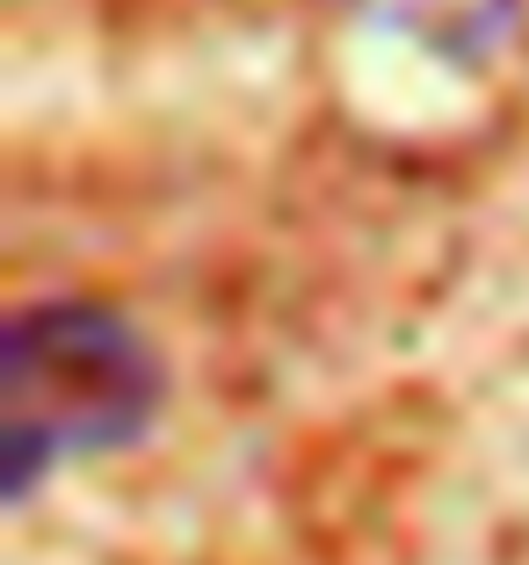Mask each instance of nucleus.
Returning <instances> with one entry per match:
<instances>
[{"label":"nucleus","instance_id":"f03ea898","mask_svg":"<svg viewBox=\"0 0 529 565\" xmlns=\"http://www.w3.org/2000/svg\"><path fill=\"white\" fill-rule=\"evenodd\" d=\"M370 15H378V30H406L435 58L472 73V66H486V58L508 51L522 0H370Z\"/></svg>","mask_w":529,"mask_h":565},{"label":"nucleus","instance_id":"f257e3e1","mask_svg":"<svg viewBox=\"0 0 529 565\" xmlns=\"http://www.w3.org/2000/svg\"><path fill=\"white\" fill-rule=\"evenodd\" d=\"M167 406V370L124 312L95 298L22 305L0 327V493L8 508L51 471L131 449Z\"/></svg>","mask_w":529,"mask_h":565}]
</instances>
